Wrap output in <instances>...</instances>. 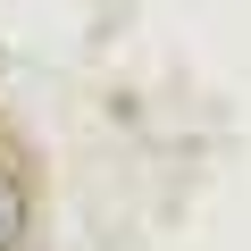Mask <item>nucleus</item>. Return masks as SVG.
I'll return each instance as SVG.
<instances>
[{
  "mask_svg": "<svg viewBox=\"0 0 251 251\" xmlns=\"http://www.w3.org/2000/svg\"><path fill=\"white\" fill-rule=\"evenodd\" d=\"M17 234H25V184L0 168V251H17Z\"/></svg>",
  "mask_w": 251,
  "mask_h": 251,
  "instance_id": "obj_1",
  "label": "nucleus"
}]
</instances>
